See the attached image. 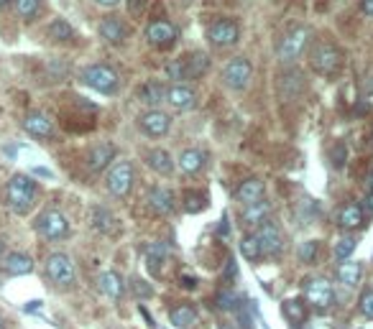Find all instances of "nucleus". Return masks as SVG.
Returning <instances> with one entry per match:
<instances>
[{"label":"nucleus","mask_w":373,"mask_h":329,"mask_svg":"<svg viewBox=\"0 0 373 329\" xmlns=\"http://www.w3.org/2000/svg\"><path fill=\"white\" fill-rule=\"evenodd\" d=\"M164 98H166V89L161 82H148V84H144V89H141V100L151 107L164 102Z\"/></svg>","instance_id":"473e14b6"},{"label":"nucleus","mask_w":373,"mask_h":329,"mask_svg":"<svg viewBox=\"0 0 373 329\" xmlns=\"http://www.w3.org/2000/svg\"><path fill=\"white\" fill-rule=\"evenodd\" d=\"M282 312H284V317L294 324V327L304 324L307 317H310V309H307V304L302 302V299H286V302L282 304Z\"/></svg>","instance_id":"7c9ffc66"},{"label":"nucleus","mask_w":373,"mask_h":329,"mask_svg":"<svg viewBox=\"0 0 373 329\" xmlns=\"http://www.w3.org/2000/svg\"><path fill=\"white\" fill-rule=\"evenodd\" d=\"M218 329H236V324H228V321H223Z\"/></svg>","instance_id":"864d4df0"},{"label":"nucleus","mask_w":373,"mask_h":329,"mask_svg":"<svg viewBox=\"0 0 373 329\" xmlns=\"http://www.w3.org/2000/svg\"><path fill=\"white\" fill-rule=\"evenodd\" d=\"M233 317H236V324L240 329H256V324H253V306H251V302H238Z\"/></svg>","instance_id":"f704fd0d"},{"label":"nucleus","mask_w":373,"mask_h":329,"mask_svg":"<svg viewBox=\"0 0 373 329\" xmlns=\"http://www.w3.org/2000/svg\"><path fill=\"white\" fill-rule=\"evenodd\" d=\"M253 235L258 238V245H261V253H264V256L279 258L284 253V232L276 223L269 220V223H264L261 227H256Z\"/></svg>","instance_id":"9d476101"},{"label":"nucleus","mask_w":373,"mask_h":329,"mask_svg":"<svg viewBox=\"0 0 373 329\" xmlns=\"http://www.w3.org/2000/svg\"><path fill=\"white\" fill-rule=\"evenodd\" d=\"M240 253H243V258L251 260V263H258V260L264 258V253H261V245H258V238H256V235H246V238L240 240Z\"/></svg>","instance_id":"c9c22d12"},{"label":"nucleus","mask_w":373,"mask_h":329,"mask_svg":"<svg viewBox=\"0 0 373 329\" xmlns=\"http://www.w3.org/2000/svg\"><path fill=\"white\" fill-rule=\"evenodd\" d=\"M363 212H371L373 214V192H368V194H365V199H363Z\"/></svg>","instance_id":"09e8293b"},{"label":"nucleus","mask_w":373,"mask_h":329,"mask_svg":"<svg viewBox=\"0 0 373 329\" xmlns=\"http://www.w3.org/2000/svg\"><path fill=\"white\" fill-rule=\"evenodd\" d=\"M115 159V146L113 143H100V146H95L90 151V156H87V166H90V171H102L110 166V161Z\"/></svg>","instance_id":"5701e85b"},{"label":"nucleus","mask_w":373,"mask_h":329,"mask_svg":"<svg viewBox=\"0 0 373 329\" xmlns=\"http://www.w3.org/2000/svg\"><path fill=\"white\" fill-rule=\"evenodd\" d=\"M3 271H5L8 276H28V273L34 271V260H31V256H26V253H8V256L3 258Z\"/></svg>","instance_id":"aec40b11"},{"label":"nucleus","mask_w":373,"mask_h":329,"mask_svg":"<svg viewBox=\"0 0 373 329\" xmlns=\"http://www.w3.org/2000/svg\"><path fill=\"white\" fill-rule=\"evenodd\" d=\"M23 131H26L28 135L44 141V138H52V135H54V123L46 115H41V113H31V115H26V120H23Z\"/></svg>","instance_id":"a211bd4d"},{"label":"nucleus","mask_w":373,"mask_h":329,"mask_svg":"<svg viewBox=\"0 0 373 329\" xmlns=\"http://www.w3.org/2000/svg\"><path fill=\"white\" fill-rule=\"evenodd\" d=\"M36 194H38L36 181L31 177H26V174L10 177L8 187H5V202H8V207L16 214H26L34 207V202H36Z\"/></svg>","instance_id":"f257e3e1"},{"label":"nucleus","mask_w":373,"mask_h":329,"mask_svg":"<svg viewBox=\"0 0 373 329\" xmlns=\"http://www.w3.org/2000/svg\"><path fill=\"white\" fill-rule=\"evenodd\" d=\"M361 13L373 18V0H361Z\"/></svg>","instance_id":"de8ad7c7"},{"label":"nucleus","mask_w":373,"mask_h":329,"mask_svg":"<svg viewBox=\"0 0 373 329\" xmlns=\"http://www.w3.org/2000/svg\"><path fill=\"white\" fill-rule=\"evenodd\" d=\"M179 38V28L174 26L172 21H151L146 26V41L156 49H166Z\"/></svg>","instance_id":"f8f14e48"},{"label":"nucleus","mask_w":373,"mask_h":329,"mask_svg":"<svg viewBox=\"0 0 373 329\" xmlns=\"http://www.w3.org/2000/svg\"><path fill=\"white\" fill-rule=\"evenodd\" d=\"M365 187H368V192H373V169L368 171V177H365Z\"/></svg>","instance_id":"603ef678"},{"label":"nucleus","mask_w":373,"mask_h":329,"mask_svg":"<svg viewBox=\"0 0 373 329\" xmlns=\"http://www.w3.org/2000/svg\"><path fill=\"white\" fill-rule=\"evenodd\" d=\"M49 34H52V38H56V41H69L74 36V28L69 21L56 18V21H52V26H49Z\"/></svg>","instance_id":"58836bf2"},{"label":"nucleus","mask_w":373,"mask_h":329,"mask_svg":"<svg viewBox=\"0 0 373 329\" xmlns=\"http://www.w3.org/2000/svg\"><path fill=\"white\" fill-rule=\"evenodd\" d=\"M164 102H169V107L179 110V113H187V110L194 107L197 95H194V87H187V84H182V82H177V84H172V87L166 89Z\"/></svg>","instance_id":"4468645a"},{"label":"nucleus","mask_w":373,"mask_h":329,"mask_svg":"<svg viewBox=\"0 0 373 329\" xmlns=\"http://www.w3.org/2000/svg\"><path fill=\"white\" fill-rule=\"evenodd\" d=\"M146 163H148V169L161 174V177H172L174 174V159L164 148H151L146 153Z\"/></svg>","instance_id":"b1692460"},{"label":"nucleus","mask_w":373,"mask_h":329,"mask_svg":"<svg viewBox=\"0 0 373 329\" xmlns=\"http://www.w3.org/2000/svg\"><path fill=\"white\" fill-rule=\"evenodd\" d=\"M238 302H240V299H238L230 288H220V291H215V296H212V304H215L218 312H236Z\"/></svg>","instance_id":"72a5a7b5"},{"label":"nucleus","mask_w":373,"mask_h":329,"mask_svg":"<svg viewBox=\"0 0 373 329\" xmlns=\"http://www.w3.org/2000/svg\"><path fill=\"white\" fill-rule=\"evenodd\" d=\"M279 87H282L284 98H299L302 89H304V77H302V71H297V69L284 71L282 80H279Z\"/></svg>","instance_id":"c756f323"},{"label":"nucleus","mask_w":373,"mask_h":329,"mask_svg":"<svg viewBox=\"0 0 373 329\" xmlns=\"http://www.w3.org/2000/svg\"><path fill=\"white\" fill-rule=\"evenodd\" d=\"M82 82L87 87H92L95 92H100V95H118L120 89V77L118 71L108 67V64H90V67H84L82 69Z\"/></svg>","instance_id":"f03ea898"},{"label":"nucleus","mask_w":373,"mask_h":329,"mask_svg":"<svg viewBox=\"0 0 373 329\" xmlns=\"http://www.w3.org/2000/svg\"><path fill=\"white\" fill-rule=\"evenodd\" d=\"M169 258V248H166L164 242H151V248H148V253H146V268L154 273V276H159L161 273V263Z\"/></svg>","instance_id":"2f4dec72"},{"label":"nucleus","mask_w":373,"mask_h":329,"mask_svg":"<svg viewBox=\"0 0 373 329\" xmlns=\"http://www.w3.org/2000/svg\"><path fill=\"white\" fill-rule=\"evenodd\" d=\"M169 319H172L174 327H179V329H190L194 321H197V309L192 306V304L182 302V304H177L172 312H169Z\"/></svg>","instance_id":"bb28decb"},{"label":"nucleus","mask_w":373,"mask_h":329,"mask_svg":"<svg viewBox=\"0 0 373 329\" xmlns=\"http://www.w3.org/2000/svg\"><path fill=\"white\" fill-rule=\"evenodd\" d=\"M98 286H100V291L108 296L110 302H118L120 296H123V291H126V284H123V278H120L115 271H105V273H100Z\"/></svg>","instance_id":"393cba45"},{"label":"nucleus","mask_w":373,"mask_h":329,"mask_svg":"<svg viewBox=\"0 0 373 329\" xmlns=\"http://www.w3.org/2000/svg\"><path fill=\"white\" fill-rule=\"evenodd\" d=\"M148 207L156 214H172L174 212V192L166 187H154L148 192Z\"/></svg>","instance_id":"4be33fe9"},{"label":"nucleus","mask_w":373,"mask_h":329,"mask_svg":"<svg viewBox=\"0 0 373 329\" xmlns=\"http://www.w3.org/2000/svg\"><path fill=\"white\" fill-rule=\"evenodd\" d=\"M133 181H136V169L131 161H118L113 163L108 171V179H105V187L113 196H126L131 194L133 189Z\"/></svg>","instance_id":"6e6552de"},{"label":"nucleus","mask_w":373,"mask_h":329,"mask_svg":"<svg viewBox=\"0 0 373 329\" xmlns=\"http://www.w3.org/2000/svg\"><path fill=\"white\" fill-rule=\"evenodd\" d=\"M92 227L98 232H102V235H110V232L118 230V220L105 207H92Z\"/></svg>","instance_id":"cd10ccee"},{"label":"nucleus","mask_w":373,"mask_h":329,"mask_svg":"<svg viewBox=\"0 0 373 329\" xmlns=\"http://www.w3.org/2000/svg\"><path fill=\"white\" fill-rule=\"evenodd\" d=\"M238 276V266H236V260L230 258L228 263H225V273H223V284H228V281H233V278Z\"/></svg>","instance_id":"49530a36"},{"label":"nucleus","mask_w":373,"mask_h":329,"mask_svg":"<svg viewBox=\"0 0 373 329\" xmlns=\"http://www.w3.org/2000/svg\"><path fill=\"white\" fill-rule=\"evenodd\" d=\"M205 207H207V194H205V192L192 189V192H187V194H184V212L197 214V212H202Z\"/></svg>","instance_id":"e433bc0d"},{"label":"nucleus","mask_w":373,"mask_h":329,"mask_svg":"<svg viewBox=\"0 0 373 329\" xmlns=\"http://www.w3.org/2000/svg\"><path fill=\"white\" fill-rule=\"evenodd\" d=\"M46 278L56 286V288H72L74 281H77V271H74V263L67 253H52L44 263Z\"/></svg>","instance_id":"7ed1b4c3"},{"label":"nucleus","mask_w":373,"mask_h":329,"mask_svg":"<svg viewBox=\"0 0 373 329\" xmlns=\"http://www.w3.org/2000/svg\"><path fill=\"white\" fill-rule=\"evenodd\" d=\"M304 299L317 312H328L335 304V288L325 276H310L304 281Z\"/></svg>","instance_id":"39448f33"},{"label":"nucleus","mask_w":373,"mask_h":329,"mask_svg":"<svg viewBox=\"0 0 373 329\" xmlns=\"http://www.w3.org/2000/svg\"><path fill=\"white\" fill-rule=\"evenodd\" d=\"M297 256L304 266H315V260L319 258V240H304L297 248Z\"/></svg>","instance_id":"4c0bfd02"},{"label":"nucleus","mask_w":373,"mask_h":329,"mask_svg":"<svg viewBox=\"0 0 373 329\" xmlns=\"http://www.w3.org/2000/svg\"><path fill=\"white\" fill-rule=\"evenodd\" d=\"M138 128L148 138H164L169 133V128H172V117L161 113V110H148V113L138 117Z\"/></svg>","instance_id":"ddd939ff"},{"label":"nucleus","mask_w":373,"mask_h":329,"mask_svg":"<svg viewBox=\"0 0 373 329\" xmlns=\"http://www.w3.org/2000/svg\"><path fill=\"white\" fill-rule=\"evenodd\" d=\"M0 329H5V321H3V317H0Z\"/></svg>","instance_id":"6e6d98bb"},{"label":"nucleus","mask_w":373,"mask_h":329,"mask_svg":"<svg viewBox=\"0 0 373 329\" xmlns=\"http://www.w3.org/2000/svg\"><path fill=\"white\" fill-rule=\"evenodd\" d=\"M98 28H100V36L108 41V44H123V41H126V36H128V26L115 16L102 18Z\"/></svg>","instance_id":"6ab92c4d"},{"label":"nucleus","mask_w":373,"mask_h":329,"mask_svg":"<svg viewBox=\"0 0 373 329\" xmlns=\"http://www.w3.org/2000/svg\"><path fill=\"white\" fill-rule=\"evenodd\" d=\"M166 74L172 77V80H177V82H182V80H187V69H184V56L182 59H174L169 67H166Z\"/></svg>","instance_id":"37998d69"},{"label":"nucleus","mask_w":373,"mask_h":329,"mask_svg":"<svg viewBox=\"0 0 373 329\" xmlns=\"http://www.w3.org/2000/svg\"><path fill=\"white\" fill-rule=\"evenodd\" d=\"M310 64L317 74H337L343 67V54L332 44H317L310 54Z\"/></svg>","instance_id":"1a4fd4ad"},{"label":"nucleus","mask_w":373,"mask_h":329,"mask_svg":"<svg viewBox=\"0 0 373 329\" xmlns=\"http://www.w3.org/2000/svg\"><path fill=\"white\" fill-rule=\"evenodd\" d=\"M251 74H253V64L248 62L246 56H233V59L225 62V67H223V71H220V80H223V84H225L228 89L240 92V89L248 87Z\"/></svg>","instance_id":"423d86ee"},{"label":"nucleus","mask_w":373,"mask_h":329,"mask_svg":"<svg viewBox=\"0 0 373 329\" xmlns=\"http://www.w3.org/2000/svg\"><path fill=\"white\" fill-rule=\"evenodd\" d=\"M131 288H133V294H136L138 299H151V296H154L151 284H146L141 278H133V281H131Z\"/></svg>","instance_id":"c03bdc74"},{"label":"nucleus","mask_w":373,"mask_h":329,"mask_svg":"<svg viewBox=\"0 0 373 329\" xmlns=\"http://www.w3.org/2000/svg\"><path fill=\"white\" fill-rule=\"evenodd\" d=\"M310 38H312V31L307 26H291L286 34L282 36V41H279V59L282 62H297L302 54L307 52V46H310Z\"/></svg>","instance_id":"20e7f679"},{"label":"nucleus","mask_w":373,"mask_h":329,"mask_svg":"<svg viewBox=\"0 0 373 329\" xmlns=\"http://www.w3.org/2000/svg\"><path fill=\"white\" fill-rule=\"evenodd\" d=\"M120 0H98V5H102V8H113V5H118Z\"/></svg>","instance_id":"3c124183"},{"label":"nucleus","mask_w":373,"mask_h":329,"mask_svg":"<svg viewBox=\"0 0 373 329\" xmlns=\"http://www.w3.org/2000/svg\"><path fill=\"white\" fill-rule=\"evenodd\" d=\"M266 194V184L261 179H246L240 181L236 189V199L243 202V205H253V202H261Z\"/></svg>","instance_id":"f3484780"},{"label":"nucleus","mask_w":373,"mask_h":329,"mask_svg":"<svg viewBox=\"0 0 373 329\" xmlns=\"http://www.w3.org/2000/svg\"><path fill=\"white\" fill-rule=\"evenodd\" d=\"M335 276L343 286H348V288H355V286L361 284V278H363V266H361L358 260L348 258L335 268Z\"/></svg>","instance_id":"412c9836"},{"label":"nucleus","mask_w":373,"mask_h":329,"mask_svg":"<svg viewBox=\"0 0 373 329\" xmlns=\"http://www.w3.org/2000/svg\"><path fill=\"white\" fill-rule=\"evenodd\" d=\"M363 223H365V212L358 202H348V205L340 207L337 225H340L343 230H358V227H363Z\"/></svg>","instance_id":"dca6fc26"},{"label":"nucleus","mask_w":373,"mask_h":329,"mask_svg":"<svg viewBox=\"0 0 373 329\" xmlns=\"http://www.w3.org/2000/svg\"><path fill=\"white\" fill-rule=\"evenodd\" d=\"M10 5L16 8V13H19L21 18H34L38 13V0H10Z\"/></svg>","instance_id":"a19ab883"},{"label":"nucleus","mask_w":373,"mask_h":329,"mask_svg":"<svg viewBox=\"0 0 373 329\" xmlns=\"http://www.w3.org/2000/svg\"><path fill=\"white\" fill-rule=\"evenodd\" d=\"M358 309H361V314H363L365 319L373 321V288H363V291H361Z\"/></svg>","instance_id":"79ce46f5"},{"label":"nucleus","mask_w":373,"mask_h":329,"mask_svg":"<svg viewBox=\"0 0 373 329\" xmlns=\"http://www.w3.org/2000/svg\"><path fill=\"white\" fill-rule=\"evenodd\" d=\"M0 253H3V242H0Z\"/></svg>","instance_id":"4d7b16f0"},{"label":"nucleus","mask_w":373,"mask_h":329,"mask_svg":"<svg viewBox=\"0 0 373 329\" xmlns=\"http://www.w3.org/2000/svg\"><path fill=\"white\" fill-rule=\"evenodd\" d=\"M202 166H205V153H202L200 148H187V151H182V156H179V169H182V174L194 177V174L202 171Z\"/></svg>","instance_id":"c85d7f7f"},{"label":"nucleus","mask_w":373,"mask_h":329,"mask_svg":"<svg viewBox=\"0 0 373 329\" xmlns=\"http://www.w3.org/2000/svg\"><path fill=\"white\" fill-rule=\"evenodd\" d=\"M10 0H0V8H5V5H8Z\"/></svg>","instance_id":"5fc2aeb1"},{"label":"nucleus","mask_w":373,"mask_h":329,"mask_svg":"<svg viewBox=\"0 0 373 329\" xmlns=\"http://www.w3.org/2000/svg\"><path fill=\"white\" fill-rule=\"evenodd\" d=\"M36 232L44 238V240H64L67 235H69V223H67V217H64L59 209H44V212L36 217V223H34Z\"/></svg>","instance_id":"0eeeda50"},{"label":"nucleus","mask_w":373,"mask_h":329,"mask_svg":"<svg viewBox=\"0 0 373 329\" xmlns=\"http://www.w3.org/2000/svg\"><path fill=\"white\" fill-rule=\"evenodd\" d=\"M355 245H358V240H355L353 235H346V238H340V240L335 242V258L337 260H348L350 258V253L355 250Z\"/></svg>","instance_id":"ea45409f"},{"label":"nucleus","mask_w":373,"mask_h":329,"mask_svg":"<svg viewBox=\"0 0 373 329\" xmlns=\"http://www.w3.org/2000/svg\"><path fill=\"white\" fill-rule=\"evenodd\" d=\"M182 288H197V278H194V276H182Z\"/></svg>","instance_id":"8fccbe9b"},{"label":"nucleus","mask_w":373,"mask_h":329,"mask_svg":"<svg viewBox=\"0 0 373 329\" xmlns=\"http://www.w3.org/2000/svg\"><path fill=\"white\" fill-rule=\"evenodd\" d=\"M184 69H187V80H200L210 69V56L205 52H192L184 56Z\"/></svg>","instance_id":"a878e982"},{"label":"nucleus","mask_w":373,"mask_h":329,"mask_svg":"<svg viewBox=\"0 0 373 329\" xmlns=\"http://www.w3.org/2000/svg\"><path fill=\"white\" fill-rule=\"evenodd\" d=\"M238 36H240V26H238L236 21H230V18H220L215 23H210L207 31H205V38H207L212 46H233L238 41Z\"/></svg>","instance_id":"9b49d317"},{"label":"nucleus","mask_w":373,"mask_h":329,"mask_svg":"<svg viewBox=\"0 0 373 329\" xmlns=\"http://www.w3.org/2000/svg\"><path fill=\"white\" fill-rule=\"evenodd\" d=\"M269 217H271V205L261 199V202L246 205V209L240 212V225L243 227H261L264 223H269Z\"/></svg>","instance_id":"2eb2a0df"},{"label":"nucleus","mask_w":373,"mask_h":329,"mask_svg":"<svg viewBox=\"0 0 373 329\" xmlns=\"http://www.w3.org/2000/svg\"><path fill=\"white\" fill-rule=\"evenodd\" d=\"M332 163H335V169L346 166V146L343 143H337L335 148H332Z\"/></svg>","instance_id":"a18cd8bd"}]
</instances>
